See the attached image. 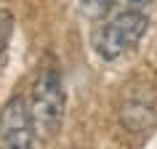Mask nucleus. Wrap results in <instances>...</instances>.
<instances>
[{
  "label": "nucleus",
  "instance_id": "f257e3e1",
  "mask_svg": "<svg viewBox=\"0 0 157 149\" xmlns=\"http://www.w3.org/2000/svg\"><path fill=\"white\" fill-rule=\"evenodd\" d=\"M29 117H32L35 139L37 141H51L59 133L64 123L67 112V93H64V80L56 64L43 67L35 74V83L29 88Z\"/></svg>",
  "mask_w": 157,
  "mask_h": 149
},
{
  "label": "nucleus",
  "instance_id": "f03ea898",
  "mask_svg": "<svg viewBox=\"0 0 157 149\" xmlns=\"http://www.w3.org/2000/svg\"><path fill=\"white\" fill-rule=\"evenodd\" d=\"M149 29L147 13L139 11H112L99 27L91 32V48L104 61H117L141 43Z\"/></svg>",
  "mask_w": 157,
  "mask_h": 149
},
{
  "label": "nucleus",
  "instance_id": "7ed1b4c3",
  "mask_svg": "<svg viewBox=\"0 0 157 149\" xmlns=\"http://www.w3.org/2000/svg\"><path fill=\"white\" fill-rule=\"evenodd\" d=\"M117 120L128 133H147L157 125V88L133 83L120 99Z\"/></svg>",
  "mask_w": 157,
  "mask_h": 149
},
{
  "label": "nucleus",
  "instance_id": "20e7f679",
  "mask_svg": "<svg viewBox=\"0 0 157 149\" xmlns=\"http://www.w3.org/2000/svg\"><path fill=\"white\" fill-rule=\"evenodd\" d=\"M35 128L29 104L21 93L11 96L0 109V149H32Z\"/></svg>",
  "mask_w": 157,
  "mask_h": 149
},
{
  "label": "nucleus",
  "instance_id": "39448f33",
  "mask_svg": "<svg viewBox=\"0 0 157 149\" xmlns=\"http://www.w3.org/2000/svg\"><path fill=\"white\" fill-rule=\"evenodd\" d=\"M11 32H13V13L0 8V61H3L6 48H8V43H11Z\"/></svg>",
  "mask_w": 157,
  "mask_h": 149
},
{
  "label": "nucleus",
  "instance_id": "423d86ee",
  "mask_svg": "<svg viewBox=\"0 0 157 149\" xmlns=\"http://www.w3.org/2000/svg\"><path fill=\"white\" fill-rule=\"evenodd\" d=\"M155 0H109V11H139L144 13V8H149Z\"/></svg>",
  "mask_w": 157,
  "mask_h": 149
},
{
  "label": "nucleus",
  "instance_id": "0eeeda50",
  "mask_svg": "<svg viewBox=\"0 0 157 149\" xmlns=\"http://www.w3.org/2000/svg\"><path fill=\"white\" fill-rule=\"evenodd\" d=\"M80 6H83L85 16H104L109 13V0H80Z\"/></svg>",
  "mask_w": 157,
  "mask_h": 149
}]
</instances>
